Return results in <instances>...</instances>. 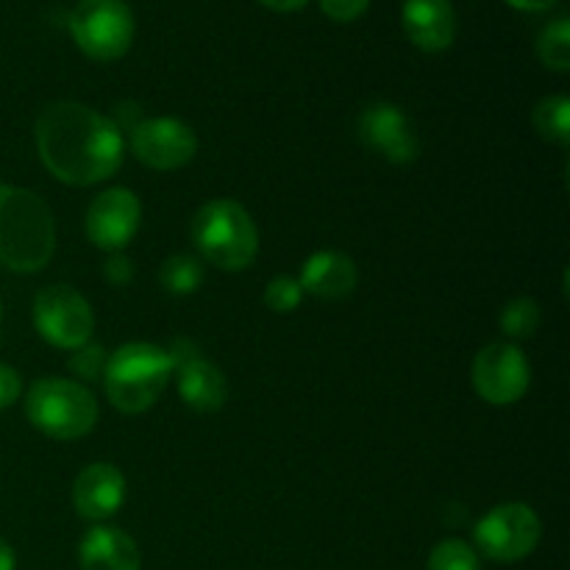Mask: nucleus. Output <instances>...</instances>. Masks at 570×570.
Listing matches in <instances>:
<instances>
[{
    "instance_id": "b1692460",
    "label": "nucleus",
    "mask_w": 570,
    "mask_h": 570,
    "mask_svg": "<svg viewBox=\"0 0 570 570\" xmlns=\"http://www.w3.org/2000/svg\"><path fill=\"white\" fill-rule=\"evenodd\" d=\"M106 362H109V356H106L104 345L87 343L81 345V348H76V354H72L70 360V371L76 373V376L87 379V382H100L106 371Z\"/></svg>"
},
{
    "instance_id": "412c9836",
    "label": "nucleus",
    "mask_w": 570,
    "mask_h": 570,
    "mask_svg": "<svg viewBox=\"0 0 570 570\" xmlns=\"http://www.w3.org/2000/svg\"><path fill=\"white\" fill-rule=\"evenodd\" d=\"M501 328L512 340H529L540 328V306L532 298H515L501 312Z\"/></svg>"
},
{
    "instance_id": "c756f323",
    "label": "nucleus",
    "mask_w": 570,
    "mask_h": 570,
    "mask_svg": "<svg viewBox=\"0 0 570 570\" xmlns=\"http://www.w3.org/2000/svg\"><path fill=\"white\" fill-rule=\"evenodd\" d=\"M265 3L267 9H276V11H295L306 3V0H259Z\"/></svg>"
},
{
    "instance_id": "7c9ffc66",
    "label": "nucleus",
    "mask_w": 570,
    "mask_h": 570,
    "mask_svg": "<svg viewBox=\"0 0 570 570\" xmlns=\"http://www.w3.org/2000/svg\"><path fill=\"white\" fill-rule=\"evenodd\" d=\"M0 321H3V306H0Z\"/></svg>"
},
{
    "instance_id": "4468645a",
    "label": "nucleus",
    "mask_w": 570,
    "mask_h": 570,
    "mask_svg": "<svg viewBox=\"0 0 570 570\" xmlns=\"http://www.w3.org/2000/svg\"><path fill=\"white\" fill-rule=\"evenodd\" d=\"M356 265L340 250H317L301 267V289L323 301H343L356 289Z\"/></svg>"
},
{
    "instance_id": "9b49d317",
    "label": "nucleus",
    "mask_w": 570,
    "mask_h": 570,
    "mask_svg": "<svg viewBox=\"0 0 570 570\" xmlns=\"http://www.w3.org/2000/svg\"><path fill=\"white\" fill-rule=\"evenodd\" d=\"M142 220V204L126 187H115L100 193L87 212V237L95 248L120 254Z\"/></svg>"
},
{
    "instance_id": "39448f33",
    "label": "nucleus",
    "mask_w": 570,
    "mask_h": 570,
    "mask_svg": "<svg viewBox=\"0 0 570 570\" xmlns=\"http://www.w3.org/2000/svg\"><path fill=\"white\" fill-rule=\"evenodd\" d=\"M26 415L48 438L78 440L98 423V401L70 379H39L26 395Z\"/></svg>"
},
{
    "instance_id": "2eb2a0df",
    "label": "nucleus",
    "mask_w": 570,
    "mask_h": 570,
    "mask_svg": "<svg viewBox=\"0 0 570 570\" xmlns=\"http://www.w3.org/2000/svg\"><path fill=\"white\" fill-rule=\"evenodd\" d=\"M404 31L417 48L445 50L456 37V14L451 0H406L404 3Z\"/></svg>"
},
{
    "instance_id": "f8f14e48",
    "label": "nucleus",
    "mask_w": 570,
    "mask_h": 570,
    "mask_svg": "<svg viewBox=\"0 0 570 570\" xmlns=\"http://www.w3.org/2000/svg\"><path fill=\"white\" fill-rule=\"evenodd\" d=\"M360 137L393 165H410L417 159V134L410 117L393 104H373L360 117Z\"/></svg>"
},
{
    "instance_id": "ddd939ff",
    "label": "nucleus",
    "mask_w": 570,
    "mask_h": 570,
    "mask_svg": "<svg viewBox=\"0 0 570 570\" xmlns=\"http://www.w3.org/2000/svg\"><path fill=\"white\" fill-rule=\"evenodd\" d=\"M126 501V476L111 462H92L72 484V504L87 521H106Z\"/></svg>"
},
{
    "instance_id": "c85d7f7f",
    "label": "nucleus",
    "mask_w": 570,
    "mask_h": 570,
    "mask_svg": "<svg viewBox=\"0 0 570 570\" xmlns=\"http://www.w3.org/2000/svg\"><path fill=\"white\" fill-rule=\"evenodd\" d=\"M17 568V554L6 540H0V570H14Z\"/></svg>"
},
{
    "instance_id": "0eeeda50",
    "label": "nucleus",
    "mask_w": 570,
    "mask_h": 570,
    "mask_svg": "<svg viewBox=\"0 0 570 570\" xmlns=\"http://www.w3.org/2000/svg\"><path fill=\"white\" fill-rule=\"evenodd\" d=\"M33 326L56 348L76 351L92 337V306L67 284H50L33 298Z\"/></svg>"
},
{
    "instance_id": "393cba45",
    "label": "nucleus",
    "mask_w": 570,
    "mask_h": 570,
    "mask_svg": "<svg viewBox=\"0 0 570 570\" xmlns=\"http://www.w3.org/2000/svg\"><path fill=\"white\" fill-rule=\"evenodd\" d=\"M367 3H371V0H321L323 11L337 22L356 20V17L367 9Z\"/></svg>"
},
{
    "instance_id": "20e7f679",
    "label": "nucleus",
    "mask_w": 570,
    "mask_h": 570,
    "mask_svg": "<svg viewBox=\"0 0 570 570\" xmlns=\"http://www.w3.org/2000/svg\"><path fill=\"white\" fill-rule=\"evenodd\" d=\"M193 239L206 262L220 271H245L259 254V232L243 204L232 198L209 200L193 217Z\"/></svg>"
},
{
    "instance_id": "cd10ccee",
    "label": "nucleus",
    "mask_w": 570,
    "mask_h": 570,
    "mask_svg": "<svg viewBox=\"0 0 570 570\" xmlns=\"http://www.w3.org/2000/svg\"><path fill=\"white\" fill-rule=\"evenodd\" d=\"M507 3L515 6V9L521 11H543V9H551L557 0H507Z\"/></svg>"
},
{
    "instance_id": "aec40b11",
    "label": "nucleus",
    "mask_w": 570,
    "mask_h": 570,
    "mask_svg": "<svg viewBox=\"0 0 570 570\" xmlns=\"http://www.w3.org/2000/svg\"><path fill=\"white\" fill-rule=\"evenodd\" d=\"M159 282L173 295H193L204 284V267L193 256H170L159 271Z\"/></svg>"
},
{
    "instance_id": "1a4fd4ad",
    "label": "nucleus",
    "mask_w": 570,
    "mask_h": 570,
    "mask_svg": "<svg viewBox=\"0 0 570 570\" xmlns=\"http://www.w3.org/2000/svg\"><path fill=\"white\" fill-rule=\"evenodd\" d=\"M473 390L488 404L507 406L527 395L532 382V367L523 351L512 343H493L482 348L473 360Z\"/></svg>"
},
{
    "instance_id": "9d476101",
    "label": "nucleus",
    "mask_w": 570,
    "mask_h": 570,
    "mask_svg": "<svg viewBox=\"0 0 570 570\" xmlns=\"http://www.w3.org/2000/svg\"><path fill=\"white\" fill-rule=\"evenodd\" d=\"M131 150L154 170H178L198 154V139L187 122L176 117H150L131 128Z\"/></svg>"
},
{
    "instance_id": "f257e3e1",
    "label": "nucleus",
    "mask_w": 570,
    "mask_h": 570,
    "mask_svg": "<svg viewBox=\"0 0 570 570\" xmlns=\"http://www.w3.org/2000/svg\"><path fill=\"white\" fill-rule=\"evenodd\" d=\"M33 137L42 165L70 187L104 181L122 165V131L115 120L76 100L45 106Z\"/></svg>"
},
{
    "instance_id": "4be33fe9",
    "label": "nucleus",
    "mask_w": 570,
    "mask_h": 570,
    "mask_svg": "<svg viewBox=\"0 0 570 570\" xmlns=\"http://www.w3.org/2000/svg\"><path fill=\"white\" fill-rule=\"evenodd\" d=\"M426 570H482V566H479L476 549L451 538L434 546Z\"/></svg>"
},
{
    "instance_id": "6ab92c4d",
    "label": "nucleus",
    "mask_w": 570,
    "mask_h": 570,
    "mask_svg": "<svg viewBox=\"0 0 570 570\" xmlns=\"http://www.w3.org/2000/svg\"><path fill=\"white\" fill-rule=\"evenodd\" d=\"M538 56L549 70L566 72L570 67V22L568 17H557L554 22L540 31Z\"/></svg>"
},
{
    "instance_id": "a878e982",
    "label": "nucleus",
    "mask_w": 570,
    "mask_h": 570,
    "mask_svg": "<svg viewBox=\"0 0 570 570\" xmlns=\"http://www.w3.org/2000/svg\"><path fill=\"white\" fill-rule=\"evenodd\" d=\"M22 393V382H20V373L14 367L3 365L0 362V410H9Z\"/></svg>"
},
{
    "instance_id": "7ed1b4c3",
    "label": "nucleus",
    "mask_w": 570,
    "mask_h": 570,
    "mask_svg": "<svg viewBox=\"0 0 570 570\" xmlns=\"http://www.w3.org/2000/svg\"><path fill=\"white\" fill-rule=\"evenodd\" d=\"M173 371L176 365L165 348L150 343H128L117 348L106 362V395H109L111 406L126 415H139L159 401Z\"/></svg>"
},
{
    "instance_id": "dca6fc26",
    "label": "nucleus",
    "mask_w": 570,
    "mask_h": 570,
    "mask_svg": "<svg viewBox=\"0 0 570 570\" xmlns=\"http://www.w3.org/2000/svg\"><path fill=\"white\" fill-rule=\"evenodd\" d=\"M81 570H142L137 543L117 527H92L78 543Z\"/></svg>"
},
{
    "instance_id": "f3484780",
    "label": "nucleus",
    "mask_w": 570,
    "mask_h": 570,
    "mask_svg": "<svg viewBox=\"0 0 570 570\" xmlns=\"http://www.w3.org/2000/svg\"><path fill=\"white\" fill-rule=\"evenodd\" d=\"M178 393L187 406L198 412H217L228 399V382L223 371L212 362L193 356V360L176 365Z\"/></svg>"
},
{
    "instance_id": "423d86ee",
    "label": "nucleus",
    "mask_w": 570,
    "mask_h": 570,
    "mask_svg": "<svg viewBox=\"0 0 570 570\" xmlns=\"http://www.w3.org/2000/svg\"><path fill=\"white\" fill-rule=\"evenodd\" d=\"M70 33L92 59H120L131 48L134 14L126 0H78L70 11Z\"/></svg>"
},
{
    "instance_id": "5701e85b",
    "label": "nucleus",
    "mask_w": 570,
    "mask_h": 570,
    "mask_svg": "<svg viewBox=\"0 0 570 570\" xmlns=\"http://www.w3.org/2000/svg\"><path fill=\"white\" fill-rule=\"evenodd\" d=\"M301 298H304V289H301L298 278L276 276L267 282V289H265L267 309L278 312V315H287V312H293L295 306L301 304Z\"/></svg>"
},
{
    "instance_id": "bb28decb",
    "label": "nucleus",
    "mask_w": 570,
    "mask_h": 570,
    "mask_svg": "<svg viewBox=\"0 0 570 570\" xmlns=\"http://www.w3.org/2000/svg\"><path fill=\"white\" fill-rule=\"evenodd\" d=\"M104 273L115 287H126V284L134 278V262L122 254H111V259L106 262Z\"/></svg>"
},
{
    "instance_id": "a211bd4d",
    "label": "nucleus",
    "mask_w": 570,
    "mask_h": 570,
    "mask_svg": "<svg viewBox=\"0 0 570 570\" xmlns=\"http://www.w3.org/2000/svg\"><path fill=\"white\" fill-rule=\"evenodd\" d=\"M534 128L551 142H570V100L566 95H549L534 106Z\"/></svg>"
},
{
    "instance_id": "6e6552de",
    "label": "nucleus",
    "mask_w": 570,
    "mask_h": 570,
    "mask_svg": "<svg viewBox=\"0 0 570 570\" xmlns=\"http://www.w3.org/2000/svg\"><path fill=\"white\" fill-rule=\"evenodd\" d=\"M543 534V523L527 504H499L476 523V549L488 560L518 562L532 554Z\"/></svg>"
},
{
    "instance_id": "f03ea898",
    "label": "nucleus",
    "mask_w": 570,
    "mask_h": 570,
    "mask_svg": "<svg viewBox=\"0 0 570 570\" xmlns=\"http://www.w3.org/2000/svg\"><path fill=\"white\" fill-rule=\"evenodd\" d=\"M56 250V223L37 193L0 184V265L37 273Z\"/></svg>"
}]
</instances>
